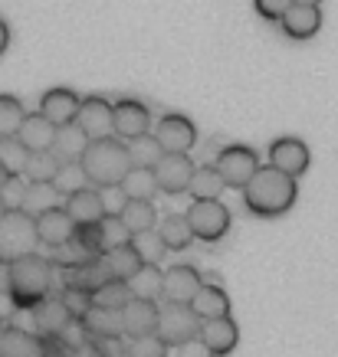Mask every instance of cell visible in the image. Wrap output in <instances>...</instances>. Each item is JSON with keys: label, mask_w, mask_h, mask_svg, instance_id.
I'll return each instance as SVG.
<instances>
[{"label": "cell", "mask_w": 338, "mask_h": 357, "mask_svg": "<svg viewBox=\"0 0 338 357\" xmlns=\"http://www.w3.org/2000/svg\"><path fill=\"white\" fill-rule=\"evenodd\" d=\"M119 220L131 236V233H142V229H154L161 217H158V210H154L152 200H128L125 210L119 213Z\"/></svg>", "instance_id": "29"}, {"label": "cell", "mask_w": 338, "mask_h": 357, "mask_svg": "<svg viewBox=\"0 0 338 357\" xmlns=\"http://www.w3.org/2000/svg\"><path fill=\"white\" fill-rule=\"evenodd\" d=\"M177 357H217V354H214L200 337H191V341H184V344H177Z\"/></svg>", "instance_id": "46"}, {"label": "cell", "mask_w": 338, "mask_h": 357, "mask_svg": "<svg viewBox=\"0 0 338 357\" xmlns=\"http://www.w3.org/2000/svg\"><path fill=\"white\" fill-rule=\"evenodd\" d=\"M0 331H3V325H0Z\"/></svg>", "instance_id": "53"}, {"label": "cell", "mask_w": 338, "mask_h": 357, "mask_svg": "<svg viewBox=\"0 0 338 357\" xmlns=\"http://www.w3.org/2000/svg\"><path fill=\"white\" fill-rule=\"evenodd\" d=\"M131 292L135 298H161V289H164V269L158 262H145L142 269L131 275Z\"/></svg>", "instance_id": "31"}, {"label": "cell", "mask_w": 338, "mask_h": 357, "mask_svg": "<svg viewBox=\"0 0 338 357\" xmlns=\"http://www.w3.org/2000/svg\"><path fill=\"white\" fill-rule=\"evenodd\" d=\"M197 164L191 161V154H164L161 161L154 164V177H158V187L161 194L177 197L191 187V177H194Z\"/></svg>", "instance_id": "8"}, {"label": "cell", "mask_w": 338, "mask_h": 357, "mask_svg": "<svg viewBox=\"0 0 338 357\" xmlns=\"http://www.w3.org/2000/svg\"><path fill=\"white\" fill-rule=\"evenodd\" d=\"M40 354L43 357H76V351L66 344L63 335H40Z\"/></svg>", "instance_id": "44"}, {"label": "cell", "mask_w": 338, "mask_h": 357, "mask_svg": "<svg viewBox=\"0 0 338 357\" xmlns=\"http://www.w3.org/2000/svg\"><path fill=\"white\" fill-rule=\"evenodd\" d=\"M200 331V314L191 305H177V302H164L161 305V321H158V335L168 341L171 347L184 344L191 337H197Z\"/></svg>", "instance_id": "7"}, {"label": "cell", "mask_w": 338, "mask_h": 357, "mask_svg": "<svg viewBox=\"0 0 338 357\" xmlns=\"http://www.w3.org/2000/svg\"><path fill=\"white\" fill-rule=\"evenodd\" d=\"M79 109H82V98L66 86L50 89V92H43V98H40V112H43L53 125H73V121L79 119Z\"/></svg>", "instance_id": "18"}, {"label": "cell", "mask_w": 338, "mask_h": 357, "mask_svg": "<svg viewBox=\"0 0 338 357\" xmlns=\"http://www.w3.org/2000/svg\"><path fill=\"white\" fill-rule=\"evenodd\" d=\"M56 131H59V125H53L43 112H36V115H27V119H23L17 138H20L30 151H50L56 141Z\"/></svg>", "instance_id": "22"}, {"label": "cell", "mask_w": 338, "mask_h": 357, "mask_svg": "<svg viewBox=\"0 0 338 357\" xmlns=\"http://www.w3.org/2000/svg\"><path fill=\"white\" fill-rule=\"evenodd\" d=\"M128 243L138 249V256H142L145 262H161L164 249H168V246H164V239H161V233H158V227H154V229H142V233H131Z\"/></svg>", "instance_id": "37"}, {"label": "cell", "mask_w": 338, "mask_h": 357, "mask_svg": "<svg viewBox=\"0 0 338 357\" xmlns=\"http://www.w3.org/2000/svg\"><path fill=\"white\" fill-rule=\"evenodd\" d=\"M128 154H131V167H154L168 151H164V144L158 141V135L145 131V135L128 141Z\"/></svg>", "instance_id": "33"}, {"label": "cell", "mask_w": 338, "mask_h": 357, "mask_svg": "<svg viewBox=\"0 0 338 357\" xmlns=\"http://www.w3.org/2000/svg\"><path fill=\"white\" fill-rule=\"evenodd\" d=\"M79 321L86 325L89 337H125V318H122V308L89 305L86 314H82Z\"/></svg>", "instance_id": "21"}, {"label": "cell", "mask_w": 338, "mask_h": 357, "mask_svg": "<svg viewBox=\"0 0 338 357\" xmlns=\"http://www.w3.org/2000/svg\"><path fill=\"white\" fill-rule=\"evenodd\" d=\"M56 197H59V190H56L53 184H30V200H27V210H30V213L50 210V206H56Z\"/></svg>", "instance_id": "42"}, {"label": "cell", "mask_w": 338, "mask_h": 357, "mask_svg": "<svg viewBox=\"0 0 338 357\" xmlns=\"http://www.w3.org/2000/svg\"><path fill=\"white\" fill-rule=\"evenodd\" d=\"M76 220L69 217V210L66 206H50V210H40L36 213V229H40V243L50 249H59L63 243L76 236Z\"/></svg>", "instance_id": "13"}, {"label": "cell", "mask_w": 338, "mask_h": 357, "mask_svg": "<svg viewBox=\"0 0 338 357\" xmlns=\"http://www.w3.org/2000/svg\"><path fill=\"white\" fill-rule=\"evenodd\" d=\"M119 187L131 197V200H152L154 194H161L158 177H154V167H131Z\"/></svg>", "instance_id": "30"}, {"label": "cell", "mask_w": 338, "mask_h": 357, "mask_svg": "<svg viewBox=\"0 0 338 357\" xmlns=\"http://www.w3.org/2000/svg\"><path fill=\"white\" fill-rule=\"evenodd\" d=\"M293 3H322V0H293Z\"/></svg>", "instance_id": "51"}, {"label": "cell", "mask_w": 338, "mask_h": 357, "mask_svg": "<svg viewBox=\"0 0 338 357\" xmlns=\"http://www.w3.org/2000/svg\"><path fill=\"white\" fill-rule=\"evenodd\" d=\"M299 177L279 171V167H260L253 174V181L243 187V204L256 217H283L286 210L295 204L299 197Z\"/></svg>", "instance_id": "2"}, {"label": "cell", "mask_w": 338, "mask_h": 357, "mask_svg": "<svg viewBox=\"0 0 338 357\" xmlns=\"http://www.w3.org/2000/svg\"><path fill=\"white\" fill-rule=\"evenodd\" d=\"M76 357H105V354H102V351H98V347L92 344V337H89V344H86V347H79Z\"/></svg>", "instance_id": "49"}, {"label": "cell", "mask_w": 338, "mask_h": 357, "mask_svg": "<svg viewBox=\"0 0 338 357\" xmlns=\"http://www.w3.org/2000/svg\"><path fill=\"white\" fill-rule=\"evenodd\" d=\"M102 259H105V266H109V272L115 279H131V275L145 266V259L138 256V249L131 246L128 239H125V243H115Z\"/></svg>", "instance_id": "27"}, {"label": "cell", "mask_w": 338, "mask_h": 357, "mask_svg": "<svg viewBox=\"0 0 338 357\" xmlns=\"http://www.w3.org/2000/svg\"><path fill=\"white\" fill-rule=\"evenodd\" d=\"M200 272L197 266H187V262H177L171 269H164V289H161V298L164 302H177V305H191L194 295L200 292Z\"/></svg>", "instance_id": "11"}, {"label": "cell", "mask_w": 338, "mask_h": 357, "mask_svg": "<svg viewBox=\"0 0 338 357\" xmlns=\"http://www.w3.org/2000/svg\"><path fill=\"white\" fill-rule=\"evenodd\" d=\"M7 289H10L17 308H33L50 292L63 289V266L56 259H43L40 252H30L7 266Z\"/></svg>", "instance_id": "1"}, {"label": "cell", "mask_w": 338, "mask_h": 357, "mask_svg": "<svg viewBox=\"0 0 338 357\" xmlns=\"http://www.w3.org/2000/svg\"><path fill=\"white\" fill-rule=\"evenodd\" d=\"M158 233H161L164 246L171 249V252H181V249L191 246V239H197L187 213H168V217H161L158 220Z\"/></svg>", "instance_id": "26"}, {"label": "cell", "mask_w": 338, "mask_h": 357, "mask_svg": "<svg viewBox=\"0 0 338 357\" xmlns=\"http://www.w3.org/2000/svg\"><path fill=\"white\" fill-rule=\"evenodd\" d=\"M122 318H125V337L135 341V337H145V335H158L161 308H158L154 298H131L122 308Z\"/></svg>", "instance_id": "14"}, {"label": "cell", "mask_w": 338, "mask_h": 357, "mask_svg": "<svg viewBox=\"0 0 338 357\" xmlns=\"http://www.w3.org/2000/svg\"><path fill=\"white\" fill-rule=\"evenodd\" d=\"M197 337H200V341H204V344H207L217 357H227L233 347L240 344V328H237V321H233L230 314H220V318H204V321H200Z\"/></svg>", "instance_id": "15"}, {"label": "cell", "mask_w": 338, "mask_h": 357, "mask_svg": "<svg viewBox=\"0 0 338 357\" xmlns=\"http://www.w3.org/2000/svg\"><path fill=\"white\" fill-rule=\"evenodd\" d=\"M128 200H131V197L125 194L119 184H115V187H102V204H105V217H119Z\"/></svg>", "instance_id": "43"}, {"label": "cell", "mask_w": 338, "mask_h": 357, "mask_svg": "<svg viewBox=\"0 0 338 357\" xmlns=\"http://www.w3.org/2000/svg\"><path fill=\"white\" fill-rule=\"evenodd\" d=\"M82 171H86L89 184L96 187H115L125 181V174L131 171V154H128V144H122L119 135L115 138H98V141H89L86 154H82Z\"/></svg>", "instance_id": "3"}, {"label": "cell", "mask_w": 338, "mask_h": 357, "mask_svg": "<svg viewBox=\"0 0 338 357\" xmlns=\"http://www.w3.org/2000/svg\"><path fill=\"white\" fill-rule=\"evenodd\" d=\"M7 177H10V171H7V167H3V164H0V187L7 184Z\"/></svg>", "instance_id": "50"}, {"label": "cell", "mask_w": 338, "mask_h": 357, "mask_svg": "<svg viewBox=\"0 0 338 357\" xmlns=\"http://www.w3.org/2000/svg\"><path fill=\"white\" fill-rule=\"evenodd\" d=\"M154 135H158V141L164 144V151H168V154H187V151H191V148L197 144V128H194V121L187 119V115H181V112H171V115H164V119L158 121Z\"/></svg>", "instance_id": "10"}, {"label": "cell", "mask_w": 338, "mask_h": 357, "mask_svg": "<svg viewBox=\"0 0 338 357\" xmlns=\"http://www.w3.org/2000/svg\"><path fill=\"white\" fill-rule=\"evenodd\" d=\"M30 314H33V335H59L76 318L59 292H50L43 302H36L30 308Z\"/></svg>", "instance_id": "12"}, {"label": "cell", "mask_w": 338, "mask_h": 357, "mask_svg": "<svg viewBox=\"0 0 338 357\" xmlns=\"http://www.w3.org/2000/svg\"><path fill=\"white\" fill-rule=\"evenodd\" d=\"M13 314H17V302H13L10 289H0V325H7Z\"/></svg>", "instance_id": "47"}, {"label": "cell", "mask_w": 338, "mask_h": 357, "mask_svg": "<svg viewBox=\"0 0 338 357\" xmlns=\"http://www.w3.org/2000/svg\"><path fill=\"white\" fill-rule=\"evenodd\" d=\"M0 200L7 210H27V200H30V181L23 174H10L7 184L0 187Z\"/></svg>", "instance_id": "39"}, {"label": "cell", "mask_w": 338, "mask_h": 357, "mask_svg": "<svg viewBox=\"0 0 338 357\" xmlns=\"http://www.w3.org/2000/svg\"><path fill=\"white\" fill-rule=\"evenodd\" d=\"M30 154L33 151L17 138V135H3V138H0V164H3L10 174H23L27 161H30Z\"/></svg>", "instance_id": "35"}, {"label": "cell", "mask_w": 338, "mask_h": 357, "mask_svg": "<svg viewBox=\"0 0 338 357\" xmlns=\"http://www.w3.org/2000/svg\"><path fill=\"white\" fill-rule=\"evenodd\" d=\"M187 190H191L194 200H214V197H220L227 190V181H223V174L217 171V164H197Z\"/></svg>", "instance_id": "28"}, {"label": "cell", "mask_w": 338, "mask_h": 357, "mask_svg": "<svg viewBox=\"0 0 338 357\" xmlns=\"http://www.w3.org/2000/svg\"><path fill=\"white\" fill-rule=\"evenodd\" d=\"M3 213H7V206H3V200H0V217H3Z\"/></svg>", "instance_id": "52"}, {"label": "cell", "mask_w": 338, "mask_h": 357, "mask_svg": "<svg viewBox=\"0 0 338 357\" xmlns=\"http://www.w3.org/2000/svg\"><path fill=\"white\" fill-rule=\"evenodd\" d=\"M66 210H69V217L76 220V223H98V220H105V204H102V187L96 184H86L73 190V194L66 197Z\"/></svg>", "instance_id": "19"}, {"label": "cell", "mask_w": 338, "mask_h": 357, "mask_svg": "<svg viewBox=\"0 0 338 357\" xmlns=\"http://www.w3.org/2000/svg\"><path fill=\"white\" fill-rule=\"evenodd\" d=\"M59 167H63V161H59L53 151H33L27 167H23V177H27L30 184H53Z\"/></svg>", "instance_id": "32"}, {"label": "cell", "mask_w": 338, "mask_h": 357, "mask_svg": "<svg viewBox=\"0 0 338 357\" xmlns=\"http://www.w3.org/2000/svg\"><path fill=\"white\" fill-rule=\"evenodd\" d=\"M214 164H217V171L223 174L227 187L243 190V187L253 181V174L260 171V154L253 151V148H247V144H227V148L217 154Z\"/></svg>", "instance_id": "6"}, {"label": "cell", "mask_w": 338, "mask_h": 357, "mask_svg": "<svg viewBox=\"0 0 338 357\" xmlns=\"http://www.w3.org/2000/svg\"><path fill=\"white\" fill-rule=\"evenodd\" d=\"M73 239L86 249L89 256H105V252H109V236H105L102 220H98V223H79L76 236H73Z\"/></svg>", "instance_id": "36"}, {"label": "cell", "mask_w": 338, "mask_h": 357, "mask_svg": "<svg viewBox=\"0 0 338 357\" xmlns=\"http://www.w3.org/2000/svg\"><path fill=\"white\" fill-rule=\"evenodd\" d=\"M89 298H92V305H102V308H125L135 298V292H131L128 279H109L105 285H98Z\"/></svg>", "instance_id": "34"}, {"label": "cell", "mask_w": 338, "mask_h": 357, "mask_svg": "<svg viewBox=\"0 0 338 357\" xmlns=\"http://www.w3.org/2000/svg\"><path fill=\"white\" fill-rule=\"evenodd\" d=\"M40 246V229H36V213L30 210H7L0 217V266L23 259L36 252Z\"/></svg>", "instance_id": "4"}, {"label": "cell", "mask_w": 338, "mask_h": 357, "mask_svg": "<svg viewBox=\"0 0 338 357\" xmlns=\"http://www.w3.org/2000/svg\"><path fill=\"white\" fill-rule=\"evenodd\" d=\"M27 119V109L17 96H0V138L3 135H17Z\"/></svg>", "instance_id": "38"}, {"label": "cell", "mask_w": 338, "mask_h": 357, "mask_svg": "<svg viewBox=\"0 0 338 357\" xmlns=\"http://www.w3.org/2000/svg\"><path fill=\"white\" fill-rule=\"evenodd\" d=\"M187 220H191L194 236L204 239V243H217V239L227 236L230 229V210L220 197H214V200H191Z\"/></svg>", "instance_id": "5"}, {"label": "cell", "mask_w": 338, "mask_h": 357, "mask_svg": "<svg viewBox=\"0 0 338 357\" xmlns=\"http://www.w3.org/2000/svg\"><path fill=\"white\" fill-rule=\"evenodd\" d=\"M168 347L171 344L161 335H145L128 344V357H168Z\"/></svg>", "instance_id": "41"}, {"label": "cell", "mask_w": 338, "mask_h": 357, "mask_svg": "<svg viewBox=\"0 0 338 357\" xmlns=\"http://www.w3.org/2000/svg\"><path fill=\"white\" fill-rule=\"evenodd\" d=\"M86 184H89V177H86V171H82V164H79V161L63 164V167H59V174H56V181H53V187L63 197H69L73 190H79V187H86Z\"/></svg>", "instance_id": "40"}, {"label": "cell", "mask_w": 338, "mask_h": 357, "mask_svg": "<svg viewBox=\"0 0 338 357\" xmlns=\"http://www.w3.org/2000/svg\"><path fill=\"white\" fill-rule=\"evenodd\" d=\"M253 7L263 20H283V13L293 7V0H253Z\"/></svg>", "instance_id": "45"}, {"label": "cell", "mask_w": 338, "mask_h": 357, "mask_svg": "<svg viewBox=\"0 0 338 357\" xmlns=\"http://www.w3.org/2000/svg\"><path fill=\"white\" fill-rule=\"evenodd\" d=\"M152 128V112L138 98H119L115 102V135L125 141L138 138Z\"/></svg>", "instance_id": "16"}, {"label": "cell", "mask_w": 338, "mask_h": 357, "mask_svg": "<svg viewBox=\"0 0 338 357\" xmlns=\"http://www.w3.org/2000/svg\"><path fill=\"white\" fill-rule=\"evenodd\" d=\"M7 46H10V26L0 20V56L7 53Z\"/></svg>", "instance_id": "48"}, {"label": "cell", "mask_w": 338, "mask_h": 357, "mask_svg": "<svg viewBox=\"0 0 338 357\" xmlns=\"http://www.w3.org/2000/svg\"><path fill=\"white\" fill-rule=\"evenodd\" d=\"M191 308L200 314V321H204V318H220V314H230V295L220 282H204L200 292L194 295Z\"/></svg>", "instance_id": "24"}, {"label": "cell", "mask_w": 338, "mask_h": 357, "mask_svg": "<svg viewBox=\"0 0 338 357\" xmlns=\"http://www.w3.org/2000/svg\"><path fill=\"white\" fill-rule=\"evenodd\" d=\"M76 121L82 125V131L89 135V141L109 138V135H115V105L102 96H86L82 98V109H79Z\"/></svg>", "instance_id": "9"}, {"label": "cell", "mask_w": 338, "mask_h": 357, "mask_svg": "<svg viewBox=\"0 0 338 357\" xmlns=\"http://www.w3.org/2000/svg\"><path fill=\"white\" fill-rule=\"evenodd\" d=\"M279 26H283V33L293 36V40H309V36H316L318 26H322V10H318V3H293V7L283 13Z\"/></svg>", "instance_id": "20"}, {"label": "cell", "mask_w": 338, "mask_h": 357, "mask_svg": "<svg viewBox=\"0 0 338 357\" xmlns=\"http://www.w3.org/2000/svg\"><path fill=\"white\" fill-rule=\"evenodd\" d=\"M86 148H89V135L82 131L79 121H73V125H59L56 141H53V148H50V151H53L63 164H69V161H82Z\"/></svg>", "instance_id": "23"}, {"label": "cell", "mask_w": 338, "mask_h": 357, "mask_svg": "<svg viewBox=\"0 0 338 357\" xmlns=\"http://www.w3.org/2000/svg\"><path fill=\"white\" fill-rule=\"evenodd\" d=\"M40 347V335H30L23 325H3L0 331V357H33Z\"/></svg>", "instance_id": "25"}, {"label": "cell", "mask_w": 338, "mask_h": 357, "mask_svg": "<svg viewBox=\"0 0 338 357\" xmlns=\"http://www.w3.org/2000/svg\"><path fill=\"white\" fill-rule=\"evenodd\" d=\"M270 164L273 167H279V171L293 174V177H302V174L309 171V148L306 141L299 138H276L273 144H270Z\"/></svg>", "instance_id": "17"}]
</instances>
